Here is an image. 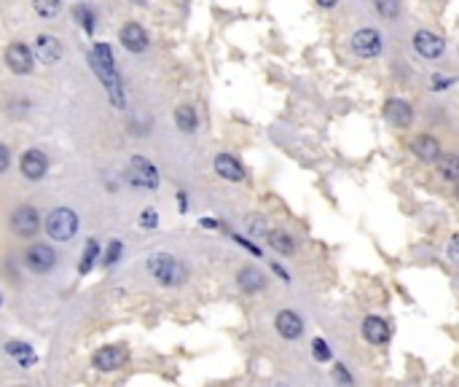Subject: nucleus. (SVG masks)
<instances>
[{"instance_id":"obj_22","label":"nucleus","mask_w":459,"mask_h":387,"mask_svg":"<svg viewBox=\"0 0 459 387\" xmlns=\"http://www.w3.org/2000/svg\"><path fill=\"white\" fill-rule=\"evenodd\" d=\"M266 239H269V245L274 248L276 253H282V256H290L293 248H296L293 239H290V234H285V231H269Z\"/></svg>"},{"instance_id":"obj_23","label":"nucleus","mask_w":459,"mask_h":387,"mask_svg":"<svg viewBox=\"0 0 459 387\" xmlns=\"http://www.w3.org/2000/svg\"><path fill=\"white\" fill-rule=\"evenodd\" d=\"M175 124H178V129H183V132H193L196 129V110L191 105H180L175 110Z\"/></svg>"},{"instance_id":"obj_6","label":"nucleus","mask_w":459,"mask_h":387,"mask_svg":"<svg viewBox=\"0 0 459 387\" xmlns=\"http://www.w3.org/2000/svg\"><path fill=\"white\" fill-rule=\"evenodd\" d=\"M25 263H27V269L35 272V274H46V272L54 269L57 256H54V250H51L49 245H32L30 250H27V256H25Z\"/></svg>"},{"instance_id":"obj_36","label":"nucleus","mask_w":459,"mask_h":387,"mask_svg":"<svg viewBox=\"0 0 459 387\" xmlns=\"http://www.w3.org/2000/svg\"><path fill=\"white\" fill-rule=\"evenodd\" d=\"M178 207H180V213H185V207H188V202H185V191H178Z\"/></svg>"},{"instance_id":"obj_11","label":"nucleus","mask_w":459,"mask_h":387,"mask_svg":"<svg viewBox=\"0 0 459 387\" xmlns=\"http://www.w3.org/2000/svg\"><path fill=\"white\" fill-rule=\"evenodd\" d=\"M414 49H416L425 60H438L446 46H443V40H440L438 35H432V32L427 30H419L414 35Z\"/></svg>"},{"instance_id":"obj_24","label":"nucleus","mask_w":459,"mask_h":387,"mask_svg":"<svg viewBox=\"0 0 459 387\" xmlns=\"http://www.w3.org/2000/svg\"><path fill=\"white\" fill-rule=\"evenodd\" d=\"M99 256V245H97V239H89L86 242V248H84V256H81V263H78V272L81 274H86V272H92L94 261Z\"/></svg>"},{"instance_id":"obj_26","label":"nucleus","mask_w":459,"mask_h":387,"mask_svg":"<svg viewBox=\"0 0 459 387\" xmlns=\"http://www.w3.org/2000/svg\"><path fill=\"white\" fill-rule=\"evenodd\" d=\"M73 16L78 19V25L84 27V32H89V35H92L94 32V14L89 11V5H84V3H81V5H75V8H73Z\"/></svg>"},{"instance_id":"obj_3","label":"nucleus","mask_w":459,"mask_h":387,"mask_svg":"<svg viewBox=\"0 0 459 387\" xmlns=\"http://www.w3.org/2000/svg\"><path fill=\"white\" fill-rule=\"evenodd\" d=\"M75 231H78V215L70 207H57V210L49 213V218H46V234L51 239L67 242V239L75 237Z\"/></svg>"},{"instance_id":"obj_19","label":"nucleus","mask_w":459,"mask_h":387,"mask_svg":"<svg viewBox=\"0 0 459 387\" xmlns=\"http://www.w3.org/2000/svg\"><path fill=\"white\" fill-rule=\"evenodd\" d=\"M414 154L419 156L422 161H427V164H432V161H438V156H440V143L435 140V137H429V134H416V140H414Z\"/></svg>"},{"instance_id":"obj_31","label":"nucleus","mask_w":459,"mask_h":387,"mask_svg":"<svg viewBox=\"0 0 459 387\" xmlns=\"http://www.w3.org/2000/svg\"><path fill=\"white\" fill-rule=\"evenodd\" d=\"M119 256H121V242H110V245H108V253H105V261H102V263H105V266H110L113 261H119Z\"/></svg>"},{"instance_id":"obj_18","label":"nucleus","mask_w":459,"mask_h":387,"mask_svg":"<svg viewBox=\"0 0 459 387\" xmlns=\"http://www.w3.org/2000/svg\"><path fill=\"white\" fill-rule=\"evenodd\" d=\"M35 51H38V57L46 64H54L62 57V43L57 38H51V35H38Z\"/></svg>"},{"instance_id":"obj_28","label":"nucleus","mask_w":459,"mask_h":387,"mask_svg":"<svg viewBox=\"0 0 459 387\" xmlns=\"http://www.w3.org/2000/svg\"><path fill=\"white\" fill-rule=\"evenodd\" d=\"M311 353H314L317 360H322V363H328V360H331V347H328L322 339H314V342H311Z\"/></svg>"},{"instance_id":"obj_4","label":"nucleus","mask_w":459,"mask_h":387,"mask_svg":"<svg viewBox=\"0 0 459 387\" xmlns=\"http://www.w3.org/2000/svg\"><path fill=\"white\" fill-rule=\"evenodd\" d=\"M126 175H129V183L137 189H158V172L145 156H134Z\"/></svg>"},{"instance_id":"obj_27","label":"nucleus","mask_w":459,"mask_h":387,"mask_svg":"<svg viewBox=\"0 0 459 387\" xmlns=\"http://www.w3.org/2000/svg\"><path fill=\"white\" fill-rule=\"evenodd\" d=\"M398 11H400L398 0H379V14H381L384 19H395Z\"/></svg>"},{"instance_id":"obj_32","label":"nucleus","mask_w":459,"mask_h":387,"mask_svg":"<svg viewBox=\"0 0 459 387\" xmlns=\"http://www.w3.org/2000/svg\"><path fill=\"white\" fill-rule=\"evenodd\" d=\"M140 226H145V228H153V226H158V215H156V210L148 207L145 213H143V218H140Z\"/></svg>"},{"instance_id":"obj_38","label":"nucleus","mask_w":459,"mask_h":387,"mask_svg":"<svg viewBox=\"0 0 459 387\" xmlns=\"http://www.w3.org/2000/svg\"><path fill=\"white\" fill-rule=\"evenodd\" d=\"M317 3H320V5H325V8H331V5H336L338 0H317Z\"/></svg>"},{"instance_id":"obj_14","label":"nucleus","mask_w":459,"mask_h":387,"mask_svg":"<svg viewBox=\"0 0 459 387\" xmlns=\"http://www.w3.org/2000/svg\"><path fill=\"white\" fill-rule=\"evenodd\" d=\"M215 172H217L220 178L231 180V183H239V180L245 178V167L234 159L231 154H217V156H215Z\"/></svg>"},{"instance_id":"obj_2","label":"nucleus","mask_w":459,"mask_h":387,"mask_svg":"<svg viewBox=\"0 0 459 387\" xmlns=\"http://www.w3.org/2000/svg\"><path fill=\"white\" fill-rule=\"evenodd\" d=\"M148 272H151L153 280L158 285H164V288H178V285H183L188 280V269L180 261L167 256V253H156V256L148 258Z\"/></svg>"},{"instance_id":"obj_40","label":"nucleus","mask_w":459,"mask_h":387,"mask_svg":"<svg viewBox=\"0 0 459 387\" xmlns=\"http://www.w3.org/2000/svg\"><path fill=\"white\" fill-rule=\"evenodd\" d=\"M0 304H3V298H0Z\"/></svg>"},{"instance_id":"obj_30","label":"nucleus","mask_w":459,"mask_h":387,"mask_svg":"<svg viewBox=\"0 0 459 387\" xmlns=\"http://www.w3.org/2000/svg\"><path fill=\"white\" fill-rule=\"evenodd\" d=\"M449 86H454V78H449V75H432V89L435 92H443V89H449Z\"/></svg>"},{"instance_id":"obj_1","label":"nucleus","mask_w":459,"mask_h":387,"mask_svg":"<svg viewBox=\"0 0 459 387\" xmlns=\"http://www.w3.org/2000/svg\"><path fill=\"white\" fill-rule=\"evenodd\" d=\"M89 64L97 73V78L105 84L108 89V97L116 108H123V92H121V81H119V73H116V62H113V51L108 43H94L92 54H89Z\"/></svg>"},{"instance_id":"obj_7","label":"nucleus","mask_w":459,"mask_h":387,"mask_svg":"<svg viewBox=\"0 0 459 387\" xmlns=\"http://www.w3.org/2000/svg\"><path fill=\"white\" fill-rule=\"evenodd\" d=\"M11 228L19 234V237H32L38 228H40V215L35 207H16L14 215H11Z\"/></svg>"},{"instance_id":"obj_17","label":"nucleus","mask_w":459,"mask_h":387,"mask_svg":"<svg viewBox=\"0 0 459 387\" xmlns=\"http://www.w3.org/2000/svg\"><path fill=\"white\" fill-rule=\"evenodd\" d=\"M237 280H239V288L245 290V293H258V290L266 288V274L258 269V266H242L239 269V274H237Z\"/></svg>"},{"instance_id":"obj_25","label":"nucleus","mask_w":459,"mask_h":387,"mask_svg":"<svg viewBox=\"0 0 459 387\" xmlns=\"http://www.w3.org/2000/svg\"><path fill=\"white\" fill-rule=\"evenodd\" d=\"M32 5L43 19H51L62 11V0H32Z\"/></svg>"},{"instance_id":"obj_16","label":"nucleus","mask_w":459,"mask_h":387,"mask_svg":"<svg viewBox=\"0 0 459 387\" xmlns=\"http://www.w3.org/2000/svg\"><path fill=\"white\" fill-rule=\"evenodd\" d=\"M274 322L282 339H298V336L304 333V322H301V318H298L296 312H290V309H282V312L276 315Z\"/></svg>"},{"instance_id":"obj_15","label":"nucleus","mask_w":459,"mask_h":387,"mask_svg":"<svg viewBox=\"0 0 459 387\" xmlns=\"http://www.w3.org/2000/svg\"><path fill=\"white\" fill-rule=\"evenodd\" d=\"M363 336H366L368 344H387L390 342V325H387L384 318L370 315L363 322Z\"/></svg>"},{"instance_id":"obj_21","label":"nucleus","mask_w":459,"mask_h":387,"mask_svg":"<svg viewBox=\"0 0 459 387\" xmlns=\"http://www.w3.org/2000/svg\"><path fill=\"white\" fill-rule=\"evenodd\" d=\"M438 169H440V175H443V180L454 183L459 175V159L454 154H440V156H438Z\"/></svg>"},{"instance_id":"obj_13","label":"nucleus","mask_w":459,"mask_h":387,"mask_svg":"<svg viewBox=\"0 0 459 387\" xmlns=\"http://www.w3.org/2000/svg\"><path fill=\"white\" fill-rule=\"evenodd\" d=\"M384 116H387L390 124H395L400 129L411 127V121H414V110H411V105L405 99H390L384 105Z\"/></svg>"},{"instance_id":"obj_34","label":"nucleus","mask_w":459,"mask_h":387,"mask_svg":"<svg viewBox=\"0 0 459 387\" xmlns=\"http://www.w3.org/2000/svg\"><path fill=\"white\" fill-rule=\"evenodd\" d=\"M449 261L451 263H457L459 258H457V237H451V245H449Z\"/></svg>"},{"instance_id":"obj_5","label":"nucleus","mask_w":459,"mask_h":387,"mask_svg":"<svg viewBox=\"0 0 459 387\" xmlns=\"http://www.w3.org/2000/svg\"><path fill=\"white\" fill-rule=\"evenodd\" d=\"M352 51L363 60L379 57L381 54V35L376 30H357L352 35Z\"/></svg>"},{"instance_id":"obj_33","label":"nucleus","mask_w":459,"mask_h":387,"mask_svg":"<svg viewBox=\"0 0 459 387\" xmlns=\"http://www.w3.org/2000/svg\"><path fill=\"white\" fill-rule=\"evenodd\" d=\"M8 164H11V151L0 143V172H5V169H8Z\"/></svg>"},{"instance_id":"obj_35","label":"nucleus","mask_w":459,"mask_h":387,"mask_svg":"<svg viewBox=\"0 0 459 387\" xmlns=\"http://www.w3.org/2000/svg\"><path fill=\"white\" fill-rule=\"evenodd\" d=\"M336 379H341V382H352V377H346V371H344L341 366H336Z\"/></svg>"},{"instance_id":"obj_29","label":"nucleus","mask_w":459,"mask_h":387,"mask_svg":"<svg viewBox=\"0 0 459 387\" xmlns=\"http://www.w3.org/2000/svg\"><path fill=\"white\" fill-rule=\"evenodd\" d=\"M247 231L261 239V237H266V224H263L261 218H250V221H247Z\"/></svg>"},{"instance_id":"obj_8","label":"nucleus","mask_w":459,"mask_h":387,"mask_svg":"<svg viewBox=\"0 0 459 387\" xmlns=\"http://www.w3.org/2000/svg\"><path fill=\"white\" fill-rule=\"evenodd\" d=\"M5 64H8V70H11V73H16V75L30 73L32 70L30 46H25V43H11V46L5 49Z\"/></svg>"},{"instance_id":"obj_20","label":"nucleus","mask_w":459,"mask_h":387,"mask_svg":"<svg viewBox=\"0 0 459 387\" xmlns=\"http://www.w3.org/2000/svg\"><path fill=\"white\" fill-rule=\"evenodd\" d=\"M5 353L11 355V357H16L19 366H25V368H30L32 363H35V353L30 350V344H25V342H8Z\"/></svg>"},{"instance_id":"obj_12","label":"nucleus","mask_w":459,"mask_h":387,"mask_svg":"<svg viewBox=\"0 0 459 387\" xmlns=\"http://www.w3.org/2000/svg\"><path fill=\"white\" fill-rule=\"evenodd\" d=\"M121 43L126 51H134V54H140V51H145L148 49V32H145V27H140L137 22H132V25H126L121 30Z\"/></svg>"},{"instance_id":"obj_37","label":"nucleus","mask_w":459,"mask_h":387,"mask_svg":"<svg viewBox=\"0 0 459 387\" xmlns=\"http://www.w3.org/2000/svg\"><path fill=\"white\" fill-rule=\"evenodd\" d=\"M274 272H276V274H279V277H282V280H285V283H287V280H290V277H287V272H285V269H282V266H274Z\"/></svg>"},{"instance_id":"obj_39","label":"nucleus","mask_w":459,"mask_h":387,"mask_svg":"<svg viewBox=\"0 0 459 387\" xmlns=\"http://www.w3.org/2000/svg\"><path fill=\"white\" fill-rule=\"evenodd\" d=\"M132 3H137V5H145V3H148V0H132Z\"/></svg>"},{"instance_id":"obj_9","label":"nucleus","mask_w":459,"mask_h":387,"mask_svg":"<svg viewBox=\"0 0 459 387\" xmlns=\"http://www.w3.org/2000/svg\"><path fill=\"white\" fill-rule=\"evenodd\" d=\"M22 175L27 178V180H40L43 175H46V169H49V159H46V154L43 151H25V156H22Z\"/></svg>"},{"instance_id":"obj_10","label":"nucleus","mask_w":459,"mask_h":387,"mask_svg":"<svg viewBox=\"0 0 459 387\" xmlns=\"http://www.w3.org/2000/svg\"><path fill=\"white\" fill-rule=\"evenodd\" d=\"M123 363H126V350H121V347H102L92 357V366L99 371H116Z\"/></svg>"}]
</instances>
